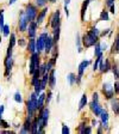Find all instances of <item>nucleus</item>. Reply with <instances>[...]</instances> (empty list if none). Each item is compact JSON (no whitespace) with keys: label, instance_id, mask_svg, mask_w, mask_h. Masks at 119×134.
<instances>
[{"label":"nucleus","instance_id":"1","mask_svg":"<svg viewBox=\"0 0 119 134\" xmlns=\"http://www.w3.org/2000/svg\"><path fill=\"white\" fill-rule=\"evenodd\" d=\"M100 32H101V31H100L95 25L94 26H92V28L82 36V46L85 48L94 47L98 42H99Z\"/></svg>","mask_w":119,"mask_h":134},{"label":"nucleus","instance_id":"2","mask_svg":"<svg viewBox=\"0 0 119 134\" xmlns=\"http://www.w3.org/2000/svg\"><path fill=\"white\" fill-rule=\"evenodd\" d=\"M37 99H38V95L33 91L30 95V98L26 100V111H28V116L35 117V114L38 110L37 109Z\"/></svg>","mask_w":119,"mask_h":134},{"label":"nucleus","instance_id":"3","mask_svg":"<svg viewBox=\"0 0 119 134\" xmlns=\"http://www.w3.org/2000/svg\"><path fill=\"white\" fill-rule=\"evenodd\" d=\"M39 67H41V56H39L38 52H35V53L31 54L30 64H29V73H30V75H32L37 70H39Z\"/></svg>","mask_w":119,"mask_h":134},{"label":"nucleus","instance_id":"4","mask_svg":"<svg viewBox=\"0 0 119 134\" xmlns=\"http://www.w3.org/2000/svg\"><path fill=\"white\" fill-rule=\"evenodd\" d=\"M92 102L89 103V108H91L92 113L95 115V116H100L101 111H103V107L100 105L99 103V96H98V92H93L92 95Z\"/></svg>","mask_w":119,"mask_h":134},{"label":"nucleus","instance_id":"5","mask_svg":"<svg viewBox=\"0 0 119 134\" xmlns=\"http://www.w3.org/2000/svg\"><path fill=\"white\" fill-rule=\"evenodd\" d=\"M37 6L36 4H26V6H25V14H26V17H28L29 22H32V20H36L37 18V14H38V11H37Z\"/></svg>","mask_w":119,"mask_h":134},{"label":"nucleus","instance_id":"6","mask_svg":"<svg viewBox=\"0 0 119 134\" xmlns=\"http://www.w3.org/2000/svg\"><path fill=\"white\" fill-rule=\"evenodd\" d=\"M29 19L26 14H25V11L22 10L20 11V14H19V20H18V31L20 32H25L28 30V26H29Z\"/></svg>","mask_w":119,"mask_h":134},{"label":"nucleus","instance_id":"7","mask_svg":"<svg viewBox=\"0 0 119 134\" xmlns=\"http://www.w3.org/2000/svg\"><path fill=\"white\" fill-rule=\"evenodd\" d=\"M101 91H103L104 96H105L106 99H112V98L114 97V87L113 85H112L111 83H104L103 85H101Z\"/></svg>","mask_w":119,"mask_h":134},{"label":"nucleus","instance_id":"8","mask_svg":"<svg viewBox=\"0 0 119 134\" xmlns=\"http://www.w3.org/2000/svg\"><path fill=\"white\" fill-rule=\"evenodd\" d=\"M49 25L53 29H55V28H57V26L61 25V11H60V10H56V11L50 16Z\"/></svg>","mask_w":119,"mask_h":134},{"label":"nucleus","instance_id":"9","mask_svg":"<svg viewBox=\"0 0 119 134\" xmlns=\"http://www.w3.org/2000/svg\"><path fill=\"white\" fill-rule=\"evenodd\" d=\"M49 36L47 31H43L38 36V38H36V46H37V52L41 53V52H44V47H45V41H47V37Z\"/></svg>","mask_w":119,"mask_h":134},{"label":"nucleus","instance_id":"10","mask_svg":"<svg viewBox=\"0 0 119 134\" xmlns=\"http://www.w3.org/2000/svg\"><path fill=\"white\" fill-rule=\"evenodd\" d=\"M4 66H5V77L11 74L12 67H13V58L12 54H6V58L4 59Z\"/></svg>","mask_w":119,"mask_h":134},{"label":"nucleus","instance_id":"11","mask_svg":"<svg viewBox=\"0 0 119 134\" xmlns=\"http://www.w3.org/2000/svg\"><path fill=\"white\" fill-rule=\"evenodd\" d=\"M32 120H33V117H30V116H28L26 119H25L24 123H23V126L20 127V129H19V133H20V134H28V133H31V127H32Z\"/></svg>","mask_w":119,"mask_h":134},{"label":"nucleus","instance_id":"12","mask_svg":"<svg viewBox=\"0 0 119 134\" xmlns=\"http://www.w3.org/2000/svg\"><path fill=\"white\" fill-rule=\"evenodd\" d=\"M39 25L37 24L36 20H32V22L29 23V26H28V37L29 38H32V37H36V34H37V28H38Z\"/></svg>","mask_w":119,"mask_h":134},{"label":"nucleus","instance_id":"13","mask_svg":"<svg viewBox=\"0 0 119 134\" xmlns=\"http://www.w3.org/2000/svg\"><path fill=\"white\" fill-rule=\"evenodd\" d=\"M104 59V58H103ZM112 68V65H111V61H110V59H105V61L101 60L100 61V65H99V71L101 73H107L110 72Z\"/></svg>","mask_w":119,"mask_h":134},{"label":"nucleus","instance_id":"14","mask_svg":"<svg viewBox=\"0 0 119 134\" xmlns=\"http://www.w3.org/2000/svg\"><path fill=\"white\" fill-rule=\"evenodd\" d=\"M100 122H101V126L104 127V129H107L108 128V111L106 109H103V111L100 114Z\"/></svg>","mask_w":119,"mask_h":134},{"label":"nucleus","instance_id":"15","mask_svg":"<svg viewBox=\"0 0 119 134\" xmlns=\"http://www.w3.org/2000/svg\"><path fill=\"white\" fill-rule=\"evenodd\" d=\"M54 46H55V42H54L53 36H48L47 37V41H45V47H44V53L47 54V55L51 53V50H53Z\"/></svg>","mask_w":119,"mask_h":134},{"label":"nucleus","instance_id":"16","mask_svg":"<svg viewBox=\"0 0 119 134\" xmlns=\"http://www.w3.org/2000/svg\"><path fill=\"white\" fill-rule=\"evenodd\" d=\"M48 11H49V8L44 6V7L42 8V11L38 12V14H37V18H36V22H37V24H38V25H41L42 23L44 22V18H45V16H47Z\"/></svg>","mask_w":119,"mask_h":134},{"label":"nucleus","instance_id":"17","mask_svg":"<svg viewBox=\"0 0 119 134\" xmlns=\"http://www.w3.org/2000/svg\"><path fill=\"white\" fill-rule=\"evenodd\" d=\"M110 103H111L112 111H113L116 115H118V116H119V98L113 97L112 99H110Z\"/></svg>","mask_w":119,"mask_h":134},{"label":"nucleus","instance_id":"18","mask_svg":"<svg viewBox=\"0 0 119 134\" xmlns=\"http://www.w3.org/2000/svg\"><path fill=\"white\" fill-rule=\"evenodd\" d=\"M55 73H56L55 68H53V70L49 72V87L51 90L55 89V86H56V77H55Z\"/></svg>","mask_w":119,"mask_h":134},{"label":"nucleus","instance_id":"19","mask_svg":"<svg viewBox=\"0 0 119 134\" xmlns=\"http://www.w3.org/2000/svg\"><path fill=\"white\" fill-rule=\"evenodd\" d=\"M26 48H28V52L30 54L35 53V52H37V46H36V38L35 37H32V38L29 40L28 42V46H26Z\"/></svg>","mask_w":119,"mask_h":134},{"label":"nucleus","instance_id":"20","mask_svg":"<svg viewBox=\"0 0 119 134\" xmlns=\"http://www.w3.org/2000/svg\"><path fill=\"white\" fill-rule=\"evenodd\" d=\"M91 3V0H85L82 3V6H81V11H80V17H81V22H85V16H86L87 8H88V5Z\"/></svg>","mask_w":119,"mask_h":134},{"label":"nucleus","instance_id":"21","mask_svg":"<svg viewBox=\"0 0 119 134\" xmlns=\"http://www.w3.org/2000/svg\"><path fill=\"white\" fill-rule=\"evenodd\" d=\"M91 65V61L89 60H83V61L80 62V65H79V75H81L82 77L83 73H85V71H86V68Z\"/></svg>","mask_w":119,"mask_h":134},{"label":"nucleus","instance_id":"22","mask_svg":"<svg viewBox=\"0 0 119 134\" xmlns=\"http://www.w3.org/2000/svg\"><path fill=\"white\" fill-rule=\"evenodd\" d=\"M45 96H47V93H44V92H42L41 95L38 96V99H37V109H38V110H41L42 108H44V105H45Z\"/></svg>","mask_w":119,"mask_h":134},{"label":"nucleus","instance_id":"23","mask_svg":"<svg viewBox=\"0 0 119 134\" xmlns=\"http://www.w3.org/2000/svg\"><path fill=\"white\" fill-rule=\"evenodd\" d=\"M111 54H119V31H118V34H117L113 44H112Z\"/></svg>","mask_w":119,"mask_h":134},{"label":"nucleus","instance_id":"24","mask_svg":"<svg viewBox=\"0 0 119 134\" xmlns=\"http://www.w3.org/2000/svg\"><path fill=\"white\" fill-rule=\"evenodd\" d=\"M60 34H61V28H60V26L53 29V38H54L55 44H57V43H58V40H60Z\"/></svg>","mask_w":119,"mask_h":134},{"label":"nucleus","instance_id":"25","mask_svg":"<svg viewBox=\"0 0 119 134\" xmlns=\"http://www.w3.org/2000/svg\"><path fill=\"white\" fill-rule=\"evenodd\" d=\"M31 133L37 134L38 133V117L35 116L32 120V127H31Z\"/></svg>","mask_w":119,"mask_h":134},{"label":"nucleus","instance_id":"26","mask_svg":"<svg viewBox=\"0 0 119 134\" xmlns=\"http://www.w3.org/2000/svg\"><path fill=\"white\" fill-rule=\"evenodd\" d=\"M87 103H88V98H87L86 93H83L82 97H81V99H80V103H79V110H82V109L86 107Z\"/></svg>","mask_w":119,"mask_h":134},{"label":"nucleus","instance_id":"27","mask_svg":"<svg viewBox=\"0 0 119 134\" xmlns=\"http://www.w3.org/2000/svg\"><path fill=\"white\" fill-rule=\"evenodd\" d=\"M67 80H68L70 86H73L74 84H76V74L75 73H69L67 75Z\"/></svg>","mask_w":119,"mask_h":134},{"label":"nucleus","instance_id":"28","mask_svg":"<svg viewBox=\"0 0 119 134\" xmlns=\"http://www.w3.org/2000/svg\"><path fill=\"white\" fill-rule=\"evenodd\" d=\"M111 71L113 72L114 79H116V80H119V66H118V64H117V62H116V64L112 65Z\"/></svg>","mask_w":119,"mask_h":134},{"label":"nucleus","instance_id":"29","mask_svg":"<svg viewBox=\"0 0 119 134\" xmlns=\"http://www.w3.org/2000/svg\"><path fill=\"white\" fill-rule=\"evenodd\" d=\"M99 20H104V22H108V20H110V16H108L107 10H103V11L100 12Z\"/></svg>","mask_w":119,"mask_h":134},{"label":"nucleus","instance_id":"30","mask_svg":"<svg viewBox=\"0 0 119 134\" xmlns=\"http://www.w3.org/2000/svg\"><path fill=\"white\" fill-rule=\"evenodd\" d=\"M94 47H95V49H94V56H95V58H98V56H100V55H103L104 52H103V49H101V43H100V42H98Z\"/></svg>","mask_w":119,"mask_h":134},{"label":"nucleus","instance_id":"31","mask_svg":"<svg viewBox=\"0 0 119 134\" xmlns=\"http://www.w3.org/2000/svg\"><path fill=\"white\" fill-rule=\"evenodd\" d=\"M103 58H104V55H100V56H98V58H95V61H94V64H93V71H98L99 70V65H100V61L103 60Z\"/></svg>","mask_w":119,"mask_h":134},{"label":"nucleus","instance_id":"32","mask_svg":"<svg viewBox=\"0 0 119 134\" xmlns=\"http://www.w3.org/2000/svg\"><path fill=\"white\" fill-rule=\"evenodd\" d=\"M76 47H78V52L81 53L82 52V47H81V43H82V38L80 37V34H76Z\"/></svg>","mask_w":119,"mask_h":134},{"label":"nucleus","instance_id":"33","mask_svg":"<svg viewBox=\"0 0 119 134\" xmlns=\"http://www.w3.org/2000/svg\"><path fill=\"white\" fill-rule=\"evenodd\" d=\"M16 43H17L16 35H14V34H11V35H10V43H8V46L13 48L14 46H16Z\"/></svg>","mask_w":119,"mask_h":134},{"label":"nucleus","instance_id":"34","mask_svg":"<svg viewBox=\"0 0 119 134\" xmlns=\"http://www.w3.org/2000/svg\"><path fill=\"white\" fill-rule=\"evenodd\" d=\"M4 26H5V24H4V10L1 8L0 10V32L3 31Z\"/></svg>","mask_w":119,"mask_h":134},{"label":"nucleus","instance_id":"35","mask_svg":"<svg viewBox=\"0 0 119 134\" xmlns=\"http://www.w3.org/2000/svg\"><path fill=\"white\" fill-rule=\"evenodd\" d=\"M51 98H53V91H51V89H50L49 91H48L47 96H45V105H48V104L50 103Z\"/></svg>","mask_w":119,"mask_h":134},{"label":"nucleus","instance_id":"36","mask_svg":"<svg viewBox=\"0 0 119 134\" xmlns=\"http://www.w3.org/2000/svg\"><path fill=\"white\" fill-rule=\"evenodd\" d=\"M69 3H70V0H64V5H63V8H64V13H66L67 18L69 17V10H68V6H69Z\"/></svg>","mask_w":119,"mask_h":134},{"label":"nucleus","instance_id":"37","mask_svg":"<svg viewBox=\"0 0 119 134\" xmlns=\"http://www.w3.org/2000/svg\"><path fill=\"white\" fill-rule=\"evenodd\" d=\"M35 1H36L35 4H36L37 7H44L49 0H35Z\"/></svg>","mask_w":119,"mask_h":134},{"label":"nucleus","instance_id":"38","mask_svg":"<svg viewBox=\"0 0 119 134\" xmlns=\"http://www.w3.org/2000/svg\"><path fill=\"white\" fill-rule=\"evenodd\" d=\"M14 100H16L17 103H22L23 102V97H22V93L19 91H17L14 93Z\"/></svg>","mask_w":119,"mask_h":134},{"label":"nucleus","instance_id":"39","mask_svg":"<svg viewBox=\"0 0 119 134\" xmlns=\"http://www.w3.org/2000/svg\"><path fill=\"white\" fill-rule=\"evenodd\" d=\"M86 121H82V122L79 125V127H78V132L79 133H81V134H83V132H85V128H86Z\"/></svg>","mask_w":119,"mask_h":134},{"label":"nucleus","instance_id":"40","mask_svg":"<svg viewBox=\"0 0 119 134\" xmlns=\"http://www.w3.org/2000/svg\"><path fill=\"white\" fill-rule=\"evenodd\" d=\"M1 32H3V35H4V36H5V37L10 36V35H11V34H10V25H5Z\"/></svg>","mask_w":119,"mask_h":134},{"label":"nucleus","instance_id":"41","mask_svg":"<svg viewBox=\"0 0 119 134\" xmlns=\"http://www.w3.org/2000/svg\"><path fill=\"white\" fill-rule=\"evenodd\" d=\"M0 128H10V123L5 120H0Z\"/></svg>","mask_w":119,"mask_h":134},{"label":"nucleus","instance_id":"42","mask_svg":"<svg viewBox=\"0 0 119 134\" xmlns=\"http://www.w3.org/2000/svg\"><path fill=\"white\" fill-rule=\"evenodd\" d=\"M39 72H41V74H42V75L45 74V73L48 72V71H47V65H45V64H42V65H41V67H39Z\"/></svg>","mask_w":119,"mask_h":134},{"label":"nucleus","instance_id":"43","mask_svg":"<svg viewBox=\"0 0 119 134\" xmlns=\"http://www.w3.org/2000/svg\"><path fill=\"white\" fill-rule=\"evenodd\" d=\"M69 132H70L69 127H68L66 123H62V133H63V134H68Z\"/></svg>","mask_w":119,"mask_h":134},{"label":"nucleus","instance_id":"44","mask_svg":"<svg viewBox=\"0 0 119 134\" xmlns=\"http://www.w3.org/2000/svg\"><path fill=\"white\" fill-rule=\"evenodd\" d=\"M17 43L19 44V47H25V46H28V43H26V40L23 38V37L18 40V42H17Z\"/></svg>","mask_w":119,"mask_h":134},{"label":"nucleus","instance_id":"45","mask_svg":"<svg viewBox=\"0 0 119 134\" xmlns=\"http://www.w3.org/2000/svg\"><path fill=\"white\" fill-rule=\"evenodd\" d=\"M113 87H114V92H116V95H119V80H116Z\"/></svg>","mask_w":119,"mask_h":134},{"label":"nucleus","instance_id":"46","mask_svg":"<svg viewBox=\"0 0 119 134\" xmlns=\"http://www.w3.org/2000/svg\"><path fill=\"white\" fill-rule=\"evenodd\" d=\"M111 29H106L105 31H101V32H100V37H104V36H106V35H110V34H111Z\"/></svg>","mask_w":119,"mask_h":134},{"label":"nucleus","instance_id":"47","mask_svg":"<svg viewBox=\"0 0 119 134\" xmlns=\"http://www.w3.org/2000/svg\"><path fill=\"white\" fill-rule=\"evenodd\" d=\"M92 126H86V128H85V132H83V134H91L92 133Z\"/></svg>","mask_w":119,"mask_h":134},{"label":"nucleus","instance_id":"48","mask_svg":"<svg viewBox=\"0 0 119 134\" xmlns=\"http://www.w3.org/2000/svg\"><path fill=\"white\" fill-rule=\"evenodd\" d=\"M4 110H5V107H4L3 104H1V105H0V120H1V119H3V114H4Z\"/></svg>","mask_w":119,"mask_h":134},{"label":"nucleus","instance_id":"49","mask_svg":"<svg viewBox=\"0 0 119 134\" xmlns=\"http://www.w3.org/2000/svg\"><path fill=\"white\" fill-rule=\"evenodd\" d=\"M110 12H111L112 14H116V6H114V4L110 6Z\"/></svg>","mask_w":119,"mask_h":134},{"label":"nucleus","instance_id":"50","mask_svg":"<svg viewBox=\"0 0 119 134\" xmlns=\"http://www.w3.org/2000/svg\"><path fill=\"white\" fill-rule=\"evenodd\" d=\"M114 1H116V0H106V6H107V7H110L111 5H113V4H114Z\"/></svg>","mask_w":119,"mask_h":134},{"label":"nucleus","instance_id":"51","mask_svg":"<svg viewBox=\"0 0 119 134\" xmlns=\"http://www.w3.org/2000/svg\"><path fill=\"white\" fill-rule=\"evenodd\" d=\"M104 127H103V126H101V125H100V126H98V131H97V133H99V134H101V133H104Z\"/></svg>","mask_w":119,"mask_h":134},{"label":"nucleus","instance_id":"52","mask_svg":"<svg viewBox=\"0 0 119 134\" xmlns=\"http://www.w3.org/2000/svg\"><path fill=\"white\" fill-rule=\"evenodd\" d=\"M100 43H101V49H103V52L107 50V44H106V43H103V42H100Z\"/></svg>","mask_w":119,"mask_h":134},{"label":"nucleus","instance_id":"53","mask_svg":"<svg viewBox=\"0 0 119 134\" xmlns=\"http://www.w3.org/2000/svg\"><path fill=\"white\" fill-rule=\"evenodd\" d=\"M92 127H98V121L97 120H92Z\"/></svg>","mask_w":119,"mask_h":134},{"label":"nucleus","instance_id":"54","mask_svg":"<svg viewBox=\"0 0 119 134\" xmlns=\"http://www.w3.org/2000/svg\"><path fill=\"white\" fill-rule=\"evenodd\" d=\"M16 1H17V0H8V6H10V5H13V4L14 3H16Z\"/></svg>","mask_w":119,"mask_h":134},{"label":"nucleus","instance_id":"55","mask_svg":"<svg viewBox=\"0 0 119 134\" xmlns=\"http://www.w3.org/2000/svg\"><path fill=\"white\" fill-rule=\"evenodd\" d=\"M49 1H50V3H53V4H54V3H56L57 0H49Z\"/></svg>","mask_w":119,"mask_h":134},{"label":"nucleus","instance_id":"56","mask_svg":"<svg viewBox=\"0 0 119 134\" xmlns=\"http://www.w3.org/2000/svg\"><path fill=\"white\" fill-rule=\"evenodd\" d=\"M0 43H1V36H0Z\"/></svg>","mask_w":119,"mask_h":134}]
</instances>
